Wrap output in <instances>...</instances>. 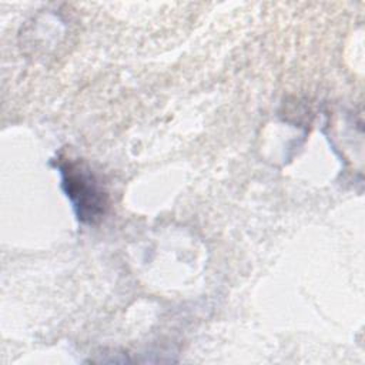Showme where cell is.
<instances>
[{
	"label": "cell",
	"mask_w": 365,
	"mask_h": 365,
	"mask_svg": "<svg viewBox=\"0 0 365 365\" xmlns=\"http://www.w3.org/2000/svg\"><path fill=\"white\" fill-rule=\"evenodd\" d=\"M54 167L60 173L61 188L77 220L87 225L100 222L110 208V197L103 181L81 160L57 157Z\"/></svg>",
	"instance_id": "cell-1"
}]
</instances>
